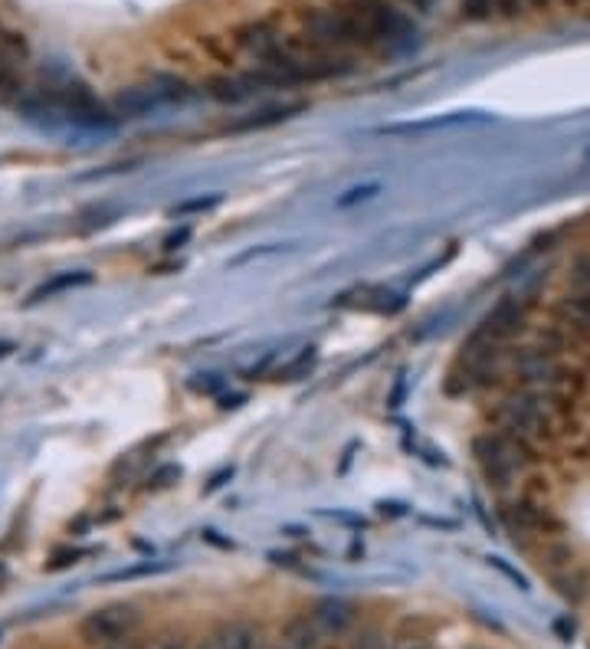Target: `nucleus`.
Returning a JSON list of instances; mask_svg holds the SVG:
<instances>
[{"label": "nucleus", "mask_w": 590, "mask_h": 649, "mask_svg": "<svg viewBox=\"0 0 590 649\" xmlns=\"http://www.w3.org/2000/svg\"><path fill=\"white\" fill-rule=\"evenodd\" d=\"M472 456L482 470V479L505 495L544 463V446L531 443L525 436H515L509 430L489 426L472 440Z\"/></svg>", "instance_id": "nucleus-1"}, {"label": "nucleus", "mask_w": 590, "mask_h": 649, "mask_svg": "<svg viewBox=\"0 0 590 649\" xmlns=\"http://www.w3.org/2000/svg\"><path fill=\"white\" fill-rule=\"evenodd\" d=\"M499 519L505 531L515 538V544L522 541L525 548H538L551 538H561L564 534V522L561 515L554 512V505L548 502L544 492L531 489V485H522L519 492L505 495L502 505H499Z\"/></svg>", "instance_id": "nucleus-2"}, {"label": "nucleus", "mask_w": 590, "mask_h": 649, "mask_svg": "<svg viewBox=\"0 0 590 649\" xmlns=\"http://www.w3.org/2000/svg\"><path fill=\"white\" fill-rule=\"evenodd\" d=\"M348 10L357 20V30L364 37V47H387V50H407L416 40V23L407 10H401L394 0H348Z\"/></svg>", "instance_id": "nucleus-3"}, {"label": "nucleus", "mask_w": 590, "mask_h": 649, "mask_svg": "<svg viewBox=\"0 0 590 649\" xmlns=\"http://www.w3.org/2000/svg\"><path fill=\"white\" fill-rule=\"evenodd\" d=\"M302 40L322 53H332V57H352V50L364 47V37L357 30V20L348 10V3L308 10L302 17Z\"/></svg>", "instance_id": "nucleus-4"}, {"label": "nucleus", "mask_w": 590, "mask_h": 649, "mask_svg": "<svg viewBox=\"0 0 590 649\" xmlns=\"http://www.w3.org/2000/svg\"><path fill=\"white\" fill-rule=\"evenodd\" d=\"M141 610L128 600H116V603H106V607H96L89 610L82 620H79V640L92 649H109L118 643H128L135 640V633L141 630Z\"/></svg>", "instance_id": "nucleus-5"}, {"label": "nucleus", "mask_w": 590, "mask_h": 649, "mask_svg": "<svg viewBox=\"0 0 590 649\" xmlns=\"http://www.w3.org/2000/svg\"><path fill=\"white\" fill-rule=\"evenodd\" d=\"M529 332V308H525V302L522 298H515V295H505L482 322H479V328L472 332V335H479V338H485V342H492V345H499V348H512V345H519V338Z\"/></svg>", "instance_id": "nucleus-6"}, {"label": "nucleus", "mask_w": 590, "mask_h": 649, "mask_svg": "<svg viewBox=\"0 0 590 649\" xmlns=\"http://www.w3.org/2000/svg\"><path fill=\"white\" fill-rule=\"evenodd\" d=\"M312 623L318 627V633L325 640H342L352 637L357 627V610L354 603H348L345 597H322L312 610H308Z\"/></svg>", "instance_id": "nucleus-7"}, {"label": "nucleus", "mask_w": 590, "mask_h": 649, "mask_svg": "<svg viewBox=\"0 0 590 649\" xmlns=\"http://www.w3.org/2000/svg\"><path fill=\"white\" fill-rule=\"evenodd\" d=\"M283 40H286V33L269 20H256V23H246L236 30V47H239V53L253 59V66L273 57L283 47Z\"/></svg>", "instance_id": "nucleus-8"}, {"label": "nucleus", "mask_w": 590, "mask_h": 649, "mask_svg": "<svg viewBox=\"0 0 590 649\" xmlns=\"http://www.w3.org/2000/svg\"><path fill=\"white\" fill-rule=\"evenodd\" d=\"M548 581H551V588H554V593H558L564 603L581 607V603L590 597V564H584V561L578 558L574 564L554 571Z\"/></svg>", "instance_id": "nucleus-9"}, {"label": "nucleus", "mask_w": 590, "mask_h": 649, "mask_svg": "<svg viewBox=\"0 0 590 649\" xmlns=\"http://www.w3.org/2000/svg\"><path fill=\"white\" fill-rule=\"evenodd\" d=\"M214 640L220 649H266L263 630L253 620H227L214 630Z\"/></svg>", "instance_id": "nucleus-10"}, {"label": "nucleus", "mask_w": 590, "mask_h": 649, "mask_svg": "<svg viewBox=\"0 0 590 649\" xmlns=\"http://www.w3.org/2000/svg\"><path fill=\"white\" fill-rule=\"evenodd\" d=\"M325 643H328V640L318 633V627L312 623L308 613L293 617V620L283 627V633H279V647L283 649H322Z\"/></svg>", "instance_id": "nucleus-11"}, {"label": "nucleus", "mask_w": 590, "mask_h": 649, "mask_svg": "<svg viewBox=\"0 0 590 649\" xmlns=\"http://www.w3.org/2000/svg\"><path fill=\"white\" fill-rule=\"evenodd\" d=\"M568 289L590 295V253H581L568 266Z\"/></svg>", "instance_id": "nucleus-12"}, {"label": "nucleus", "mask_w": 590, "mask_h": 649, "mask_svg": "<svg viewBox=\"0 0 590 649\" xmlns=\"http://www.w3.org/2000/svg\"><path fill=\"white\" fill-rule=\"evenodd\" d=\"M348 649H391V640L381 627H354Z\"/></svg>", "instance_id": "nucleus-13"}, {"label": "nucleus", "mask_w": 590, "mask_h": 649, "mask_svg": "<svg viewBox=\"0 0 590 649\" xmlns=\"http://www.w3.org/2000/svg\"><path fill=\"white\" fill-rule=\"evenodd\" d=\"M460 13L470 23H485L499 13V0H460Z\"/></svg>", "instance_id": "nucleus-14"}, {"label": "nucleus", "mask_w": 590, "mask_h": 649, "mask_svg": "<svg viewBox=\"0 0 590 649\" xmlns=\"http://www.w3.org/2000/svg\"><path fill=\"white\" fill-rule=\"evenodd\" d=\"M79 283H89V273H66V276H57L50 286H40L37 293L30 295V302H40L43 295H53L59 289H69V286H79Z\"/></svg>", "instance_id": "nucleus-15"}, {"label": "nucleus", "mask_w": 590, "mask_h": 649, "mask_svg": "<svg viewBox=\"0 0 590 649\" xmlns=\"http://www.w3.org/2000/svg\"><path fill=\"white\" fill-rule=\"evenodd\" d=\"M391 649H436L430 643V637L426 633H416V630H397L394 633V640H391Z\"/></svg>", "instance_id": "nucleus-16"}, {"label": "nucleus", "mask_w": 590, "mask_h": 649, "mask_svg": "<svg viewBox=\"0 0 590 649\" xmlns=\"http://www.w3.org/2000/svg\"><path fill=\"white\" fill-rule=\"evenodd\" d=\"M151 649H194V643L180 633H171V637H161L158 643H151Z\"/></svg>", "instance_id": "nucleus-17"}, {"label": "nucleus", "mask_w": 590, "mask_h": 649, "mask_svg": "<svg viewBox=\"0 0 590 649\" xmlns=\"http://www.w3.org/2000/svg\"><path fill=\"white\" fill-rule=\"evenodd\" d=\"M404 3H407L411 10H416V13H430L440 0H404Z\"/></svg>", "instance_id": "nucleus-18"}, {"label": "nucleus", "mask_w": 590, "mask_h": 649, "mask_svg": "<svg viewBox=\"0 0 590 649\" xmlns=\"http://www.w3.org/2000/svg\"><path fill=\"white\" fill-rule=\"evenodd\" d=\"M194 649H220V647H217V640H214V633H207L204 640H197V643H194Z\"/></svg>", "instance_id": "nucleus-19"}, {"label": "nucleus", "mask_w": 590, "mask_h": 649, "mask_svg": "<svg viewBox=\"0 0 590 649\" xmlns=\"http://www.w3.org/2000/svg\"><path fill=\"white\" fill-rule=\"evenodd\" d=\"M109 649H151V647H141V643L128 640V643H118V647H109Z\"/></svg>", "instance_id": "nucleus-20"}, {"label": "nucleus", "mask_w": 590, "mask_h": 649, "mask_svg": "<svg viewBox=\"0 0 590 649\" xmlns=\"http://www.w3.org/2000/svg\"><path fill=\"white\" fill-rule=\"evenodd\" d=\"M561 3H581V0H561Z\"/></svg>", "instance_id": "nucleus-21"}, {"label": "nucleus", "mask_w": 590, "mask_h": 649, "mask_svg": "<svg viewBox=\"0 0 590 649\" xmlns=\"http://www.w3.org/2000/svg\"><path fill=\"white\" fill-rule=\"evenodd\" d=\"M266 649H283V647H266Z\"/></svg>", "instance_id": "nucleus-22"}, {"label": "nucleus", "mask_w": 590, "mask_h": 649, "mask_svg": "<svg viewBox=\"0 0 590 649\" xmlns=\"http://www.w3.org/2000/svg\"><path fill=\"white\" fill-rule=\"evenodd\" d=\"M479 649H482V647H479Z\"/></svg>", "instance_id": "nucleus-23"}]
</instances>
